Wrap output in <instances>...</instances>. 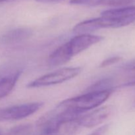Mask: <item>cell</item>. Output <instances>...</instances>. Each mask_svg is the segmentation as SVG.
<instances>
[{
    "mask_svg": "<svg viewBox=\"0 0 135 135\" xmlns=\"http://www.w3.org/2000/svg\"><path fill=\"white\" fill-rule=\"evenodd\" d=\"M135 22V6L125 7L104 11L101 16L91 18L93 31L102 28H116L128 26Z\"/></svg>",
    "mask_w": 135,
    "mask_h": 135,
    "instance_id": "6da1fadb",
    "label": "cell"
},
{
    "mask_svg": "<svg viewBox=\"0 0 135 135\" xmlns=\"http://www.w3.org/2000/svg\"><path fill=\"white\" fill-rule=\"evenodd\" d=\"M113 90L92 91L76 97L63 100L57 106L64 110L76 113H83L94 109L105 102L110 96Z\"/></svg>",
    "mask_w": 135,
    "mask_h": 135,
    "instance_id": "7a4b0ae2",
    "label": "cell"
},
{
    "mask_svg": "<svg viewBox=\"0 0 135 135\" xmlns=\"http://www.w3.org/2000/svg\"><path fill=\"white\" fill-rule=\"evenodd\" d=\"M81 71L82 68L79 67L59 69L30 82L27 85V87L30 88H40L61 84L73 79L79 75Z\"/></svg>",
    "mask_w": 135,
    "mask_h": 135,
    "instance_id": "3957f363",
    "label": "cell"
},
{
    "mask_svg": "<svg viewBox=\"0 0 135 135\" xmlns=\"http://www.w3.org/2000/svg\"><path fill=\"white\" fill-rule=\"evenodd\" d=\"M42 105V102H31L0 108V121L22 119L38 112Z\"/></svg>",
    "mask_w": 135,
    "mask_h": 135,
    "instance_id": "277c9868",
    "label": "cell"
},
{
    "mask_svg": "<svg viewBox=\"0 0 135 135\" xmlns=\"http://www.w3.org/2000/svg\"><path fill=\"white\" fill-rule=\"evenodd\" d=\"M113 110L112 105H105L88 113H82L79 116V121L82 127L91 128L96 127L105 121Z\"/></svg>",
    "mask_w": 135,
    "mask_h": 135,
    "instance_id": "5b68a950",
    "label": "cell"
},
{
    "mask_svg": "<svg viewBox=\"0 0 135 135\" xmlns=\"http://www.w3.org/2000/svg\"><path fill=\"white\" fill-rule=\"evenodd\" d=\"M104 37L90 34H78L69 42H67L69 49L73 57L83 52L93 45L103 40Z\"/></svg>",
    "mask_w": 135,
    "mask_h": 135,
    "instance_id": "8992f818",
    "label": "cell"
},
{
    "mask_svg": "<svg viewBox=\"0 0 135 135\" xmlns=\"http://www.w3.org/2000/svg\"><path fill=\"white\" fill-rule=\"evenodd\" d=\"M32 35V31L27 28H19L8 31L0 37V44L8 46L26 40Z\"/></svg>",
    "mask_w": 135,
    "mask_h": 135,
    "instance_id": "52a82bcc",
    "label": "cell"
},
{
    "mask_svg": "<svg viewBox=\"0 0 135 135\" xmlns=\"http://www.w3.org/2000/svg\"><path fill=\"white\" fill-rule=\"evenodd\" d=\"M73 57L66 42L53 51L49 56L47 63L50 67H59L68 63Z\"/></svg>",
    "mask_w": 135,
    "mask_h": 135,
    "instance_id": "ba28073f",
    "label": "cell"
},
{
    "mask_svg": "<svg viewBox=\"0 0 135 135\" xmlns=\"http://www.w3.org/2000/svg\"><path fill=\"white\" fill-rule=\"evenodd\" d=\"M22 71H16L0 77V100L9 94L21 76Z\"/></svg>",
    "mask_w": 135,
    "mask_h": 135,
    "instance_id": "9c48e42d",
    "label": "cell"
},
{
    "mask_svg": "<svg viewBox=\"0 0 135 135\" xmlns=\"http://www.w3.org/2000/svg\"><path fill=\"white\" fill-rule=\"evenodd\" d=\"M3 135H36V129L32 124H21L11 128Z\"/></svg>",
    "mask_w": 135,
    "mask_h": 135,
    "instance_id": "30bf717a",
    "label": "cell"
},
{
    "mask_svg": "<svg viewBox=\"0 0 135 135\" xmlns=\"http://www.w3.org/2000/svg\"><path fill=\"white\" fill-rule=\"evenodd\" d=\"M113 81L112 79H105L100 80L91 86L90 88L86 90V92H92V91H101L107 90H113Z\"/></svg>",
    "mask_w": 135,
    "mask_h": 135,
    "instance_id": "8fae6325",
    "label": "cell"
},
{
    "mask_svg": "<svg viewBox=\"0 0 135 135\" xmlns=\"http://www.w3.org/2000/svg\"><path fill=\"white\" fill-rule=\"evenodd\" d=\"M135 0H100L98 4L108 6H122L133 2Z\"/></svg>",
    "mask_w": 135,
    "mask_h": 135,
    "instance_id": "7c38bea8",
    "label": "cell"
},
{
    "mask_svg": "<svg viewBox=\"0 0 135 135\" xmlns=\"http://www.w3.org/2000/svg\"><path fill=\"white\" fill-rule=\"evenodd\" d=\"M121 60V58L118 56L112 57L108 58V59H105V60L102 62L100 65V67H101V68H105V67H108V66H110L112 65L115 64V63L120 61Z\"/></svg>",
    "mask_w": 135,
    "mask_h": 135,
    "instance_id": "4fadbf2b",
    "label": "cell"
},
{
    "mask_svg": "<svg viewBox=\"0 0 135 135\" xmlns=\"http://www.w3.org/2000/svg\"><path fill=\"white\" fill-rule=\"evenodd\" d=\"M100 0H71V3L74 5H98Z\"/></svg>",
    "mask_w": 135,
    "mask_h": 135,
    "instance_id": "5bb4252c",
    "label": "cell"
},
{
    "mask_svg": "<svg viewBox=\"0 0 135 135\" xmlns=\"http://www.w3.org/2000/svg\"><path fill=\"white\" fill-rule=\"evenodd\" d=\"M109 129V125L106 124V125H102L100 127L98 128L96 130L94 131L92 133L88 135H105L107 132L108 131Z\"/></svg>",
    "mask_w": 135,
    "mask_h": 135,
    "instance_id": "9a60e30c",
    "label": "cell"
},
{
    "mask_svg": "<svg viewBox=\"0 0 135 135\" xmlns=\"http://www.w3.org/2000/svg\"><path fill=\"white\" fill-rule=\"evenodd\" d=\"M123 86H135V74L133 76L129 78V80L123 84Z\"/></svg>",
    "mask_w": 135,
    "mask_h": 135,
    "instance_id": "2e32d148",
    "label": "cell"
},
{
    "mask_svg": "<svg viewBox=\"0 0 135 135\" xmlns=\"http://www.w3.org/2000/svg\"><path fill=\"white\" fill-rule=\"evenodd\" d=\"M125 68L130 70H133V71L135 70V61H134L131 62V63H129L128 64H127Z\"/></svg>",
    "mask_w": 135,
    "mask_h": 135,
    "instance_id": "e0dca14e",
    "label": "cell"
},
{
    "mask_svg": "<svg viewBox=\"0 0 135 135\" xmlns=\"http://www.w3.org/2000/svg\"><path fill=\"white\" fill-rule=\"evenodd\" d=\"M37 1L42 3H51V2H56V1H61V0H36Z\"/></svg>",
    "mask_w": 135,
    "mask_h": 135,
    "instance_id": "ac0fdd59",
    "label": "cell"
},
{
    "mask_svg": "<svg viewBox=\"0 0 135 135\" xmlns=\"http://www.w3.org/2000/svg\"><path fill=\"white\" fill-rule=\"evenodd\" d=\"M9 1V0H0V3L5 2V1Z\"/></svg>",
    "mask_w": 135,
    "mask_h": 135,
    "instance_id": "d6986e66",
    "label": "cell"
},
{
    "mask_svg": "<svg viewBox=\"0 0 135 135\" xmlns=\"http://www.w3.org/2000/svg\"><path fill=\"white\" fill-rule=\"evenodd\" d=\"M2 134V133H1V130H0V135H1Z\"/></svg>",
    "mask_w": 135,
    "mask_h": 135,
    "instance_id": "ffe728a7",
    "label": "cell"
}]
</instances>
